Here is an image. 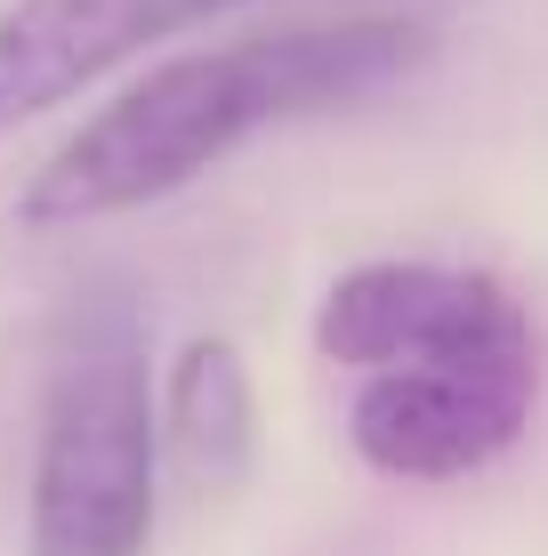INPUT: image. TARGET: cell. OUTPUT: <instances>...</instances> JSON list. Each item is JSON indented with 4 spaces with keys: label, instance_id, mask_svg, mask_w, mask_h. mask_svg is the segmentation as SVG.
<instances>
[{
    "label": "cell",
    "instance_id": "5",
    "mask_svg": "<svg viewBox=\"0 0 548 556\" xmlns=\"http://www.w3.org/2000/svg\"><path fill=\"white\" fill-rule=\"evenodd\" d=\"M226 9L242 0H9L0 9V146Z\"/></svg>",
    "mask_w": 548,
    "mask_h": 556
},
{
    "label": "cell",
    "instance_id": "4",
    "mask_svg": "<svg viewBox=\"0 0 548 556\" xmlns=\"http://www.w3.org/2000/svg\"><path fill=\"white\" fill-rule=\"evenodd\" d=\"M540 363H428L371 371L347 404V444L395 484H460L508 459L533 428Z\"/></svg>",
    "mask_w": 548,
    "mask_h": 556
},
{
    "label": "cell",
    "instance_id": "1",
    "mask_svg": "<svg viewBox=\"0 0 548 556\" xmlns=\"http://www.w3.org/2000/svg\"><path fill=\"white\" fill-rule=\"evenodd\" d=\"M444 49V25L428 16H298L258 25L234 41L186 49L98 105L65 146L16 186L25 235H73L129 210H154L186 186H202L226 153H242L267 129L315 122V113L371 105L387 89L420 81Z\"/></svg>",
    "mask_w": 548,
    "mask_h": 556
},
{
    "label": "cell",
    "instance_id": "3",
    "mask_svg": "<svg viewBox=\"0 0 548 556\" xmlns=\"http://www.w3.org/2000/svg\"><path fill=\"white\" fill-rule=\"evenodd\" d=\"M315 355L364 379L428 363H540V331L500 275L436 258H364L315 299Z\"/></svg>",
    "mask_w": 548,
    "mask_h": 556
},
{
    "label": "cell",
    "instance_id": "6",
    "mask_svg": "<svg viewBox=\"0 0 548 556\" xmlns=\"http://www.w3.org/2000/svg\"><path fill=\"white\" fill-rule=\"evenodd\" d=\"M162 444L202 492H234L258 459V388L234 339H186L162 371Z\"/></svg>",
    "mask_w": 548,
    "mask_h": 556
},
{
    "label": "cell",
    "instance_id": "2",
    "mask_svg": "<svg viewBox=\"0 0 548 556\" xmlns=\"http://www.w3.org/2000/svg\"><path fill=\"white\" fill-rule=\"evenodd\" d=\"M162 501V388L129 291L89 282L56 306L33 404V556H145Z\"/></svg>",
    "mask_w": 548,
    "mask_h": 556
}]
</instances>
